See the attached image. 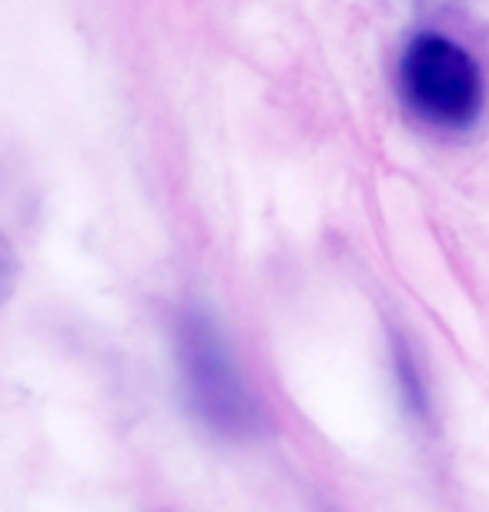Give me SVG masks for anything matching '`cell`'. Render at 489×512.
I'll return each mask as SVG.
<instances>
[{
  "label": "cell",
  "mask_w": 489,
  "mask_h": 512,
  "mask_svg": "<svg viewBox=\"0 0 489 512\" xmlns=\"http://www.w3.org/2000/svg\"><path fill=\"white\" fill-rule=\"evenodd\" d=\"M175 345L185 395L201 422L225 436H252L262 429V409L238 375L212 318L195 308L181 312Z\"/></svg>",
  "instance_id": "obj_2"
},
{
  "label": "cell",
  "mask_w": 489,
  "mask_h": 512,
  "mask_svg": "<svg viewBox=\"0 0 489 512\" xmlns=\"http://www.w3.org/2000/svg\"><path fill=\"white\" fill-rule=\"evenodd\" d=\"M399 91L419 121L443 131L473 128L486 104L483 67L443 34L412 37L399 61Z\"/></svg>",
  "instance_id": "obj_1"
},
{
  "label": "cell",
  "mask_w": 489,
  "mask_h": 512,
  "mask_svg": "<svg viewBox=\"0 0 489 512\" xmlns=\"http://www.w3.org/2000/svg\"><path fill=\"white\" fill-rule=\"evenodd\" d=\"M14 285H17V255H14L11 241L0 235V305L11 298Z\"/></svg>",
  "instance_id": "obj_3"
}]
</instances>
